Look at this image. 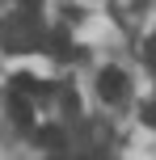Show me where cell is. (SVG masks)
Instances as JSON below:
<instances>
[{
    "instance_id": "8",
    "label": "cell",
    "mask_w": 156,
    "mask_h": 160,
    "mask_svg": "<svg viewBox=\"0 0 156 160\" xmlns=\"http://www.w3.org/2000/svg\"><path fill=\"white\" fill-rule=\"evenodd\" d=\"M84 160H89V156H84Z\"/></svg>"
},
{
    "instance_id": "6",
    "label": "cell",
    "mask_w": 156,
    "mask_h": 160,
    "mask_svg": "<svg viewBox=\"0 0 156 160\" xmlns=\"http://www.w3.org/2000/svg\"><path fill=\"white\" fill-rule=\"evenodd\" d=\"M51 55H68V30H51Z\"/></svg>"
},
{
    "instance_id": "3",
    "label": "cell",
    "mask_w": 156,
    "mask_h": 160,
    "mask_svg": "<svg viewBox=\"0 0 156 160\" xmlns=\"http://www.w3.org/2000/svg\"><path fill=\"white\" fill-rule=\"evenodd\" d=\"M13 88H17V93H30V97H51V93H59L51 80H38V76H30V72H17V76H13Z\"/></svg>"
},
{
    "instance_id": "7",
    "label": "cell",
    "mask_w": 156,
    "mask_h": 160,
    "mask_svg": "<svg viewBox=\"0 0 156 160\" xmlns=\"http://www.w3.org/2000/svg\"><path fill=\"white\" fill-rule=\"evenodd\" d=\"M59 101H63V110H68V114H76V110H80V97H76L72 88H63V93H59Z\"/></svg>"
},
{
    "instance_id": "1",
    "label": "cell",
    "mask_w": 156,
    "mask_h": 160,
    "mask_svg": "<svg viewBox=\"0 0 156 160\" xmlns=\"http://www.w3.org/2000/svg\"><path fill=\"white\" fill-rule=\"evenodd\" d=\"M0 42H4V51H13V55L38 51V42H42V21H38V8H21V13L4 17V21H0Z\"/></svg>"
},
{
    "instance_id": "5",
    "label": "cell",
    "mask_w": 156,
    "mask_h": 160,
    "mask_svg": "<svg viewBox=\"0 0 156 160\" xmlns=\"http://www.w3.org/2000/svg\"><path fill=\"white\" fill-rule=\"evenodd\" d=\"M38 143H42V148H55V152H59V148L68 143V135H63L59 127H38Z\"/></svg>"
},
{
    "instance_id": "2",
    "label": "cell",
    "mask_w": 156,
    "mask_h": 160,
    "mask_svg": "<svg viewBox=\"0 0 156 160\" xmlns=\"http://www.w3.org/2000/svg\"><path fill=\"white\" fill-rule=\"evenodd\" d=\"M97 93L106 97V101H118V97L127 93V76L118 72V68H101V76H97Z\"/></svg>"
},
{
    "instance_id": "4",
    "label": "cell",
    "mask_w": 156,
    "mask_h": 160,
    "mask_svg": "<svg viewBox=\"0 0 156 160\" xmlns=\"http://www.w3.org/2000/svg\"><path fill=\"white\" fill-rule=\"evenodd\" d=\"M8 110H13V118L21 122V127H30V122H34V105L25 101L21 93H13V97H8Z\"/></svg>"
}]
</instances>
